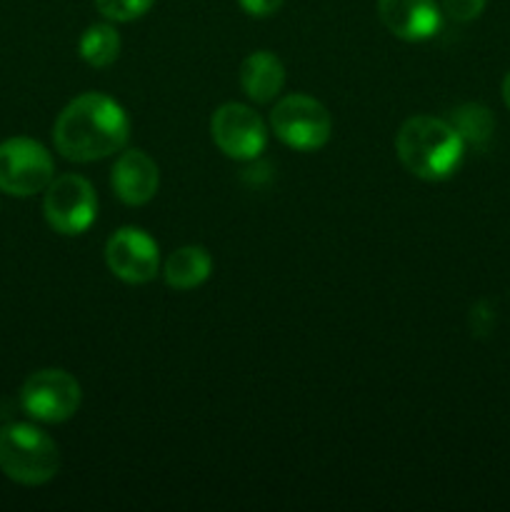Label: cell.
<instances>
[{"label": "cell", "instance_id": "cell-1", "mask_svg": "<svg viewBox=\"0 0 510 512\" xmlns=\"http://www.w3.org/2000/svg\"><path fill=\"white\" fill-rule=\"evenodd\" d=\"M130 138V120L123 105L110 95L85 93L70 100L58 115L53 143L65 160L93 163L125 148Z\"/></svg>", "mask_w": 510, "mask_h": 512}, {"label": "cell", "instance_id": "cell-2", "mask_svg": "<svg viewBox=\"0 0 510 512\" xmlns=\"http://www.w3.org/2000/svg\"><path fill=\"white\" fill-rule=\"evenodd\" d=\"M398 158L415 178L440 183L460 168L465 155V140L450 120L433 115H415L403 123L395 135Z\"/></svg>", "mask_w": 510, "mask_h": 512}, {"label": "cell", "instance_id": "cell-3", "mask_svg": "<svg viewBox=\"0 0 510 512\" xmlns=\"http://www.w3.org/2000/svg\"><path fill=\"white\" fill-rule=\"evenodd\" d=\"M0 470L20 485H45L58 475L60 453L45 430L10 423L0 430Z\"/></svg>", "mask_w": 510, "mask_h": 512}, {"label": "cell", "instance_id": "cell-4", "mask_svg": "<svg viewBox=\"0 0 510 512\" xmlns=\"http://www.w3.org/2000/svg\"><path fill=\"white\" fill-rule=\"evenodd\" d=\"M270 125L288 148L303 150V153L320 150L333 133V118L328 108L320 100L300 93L285 95L275 103Z\"/></svg>", "mask_w": 510, "mask_h": 512}, {"label": "cell", "instance_id": "cell-5", "mask_svg": "<svg viewBox=\"0 0 510 512\" xmlns=\"http://www.w3.org/2000/svg\"><path fill=\"white\" fill-rule=\"evenodd\" d=\"M43 213L60 235H83L98 218V198L83 175H60L45 188Z\"/></svg>", "mask_w": 510, "mask_h": 512}, {"label": "cell", "instance_id": "cell-6", "mask_svg": "<svg viewBox=\"0 0 510 512\" xmlns=\"http://www.w3.org/2000/svg\"><path fill=\"white\" fill-rule=\"evenodd\" d=\"M80 400V383L60 368L38 370L20 388V405L38 423H65L78 413Z\"/></svg>", "mask_w": 510, "mask_h": 512}, {"label": "cell", "instance_id": "cell-7", "mask_svg": "<svg viewBox=\"0 0 510 512\" xmlns=\"http://www.w3.org/2000/svg\"><path fill=\"white\" fill-rule=\"evenodd\" d=\"M53 158L33 138H10L0 143V190L13 198L43 193L53 180Z\"/></svg>", "mask_w": 510, "mask_h": 512}, {"label": "cell", "instance_id": "cell-8", "mask_svg": "<svg viewBox=\"0 0 510 512\" xmlns=\"http://www.w3.org/2000/svg\"><path fill=\"white\" fill-rule=\"evenodd\" d=\"M210 135L220 153L233 160H255L268 145V128L253 108L225 103L210 118Z\"/></svg>", "mask_w": 510, "mask_h": 512}, {"label": "cell", "instance_id": "cell-9", "mask_svg": "<svg viewBox=\"0 0 510 512\" xmlns=\"http://www.w3.org/2000/svg\"><path fill=\"white\" fill-rule=\"evenodd\" d=\"M105 263L110 273L130 285H145L155 280L160 270V248L143 228H120L105 245Z\"/></svg>", "mask_w": 510, "mask_h": 512}, {"label": "cell", "instance_id": "cell-10", "mask_svg": "<svg viewBox=\"0 0 510 512\" xmlns=\"http://www.w3.org/2000/svg\"><path fill=\"white\" fill-rule=\"evenodd\" d=\"M378 15L395 38L408 43L430 40L443 23L435 0H378Z\"/></svg>", "mask_w": 510, "mask_h": 512}, {"label": "cell", "instance_id": "cell-11", "mask_svg": "<svg viewBox=\"0 0 510 512\" xmlns=\"http://www.w3.org/2000/svg\"><path fill=\"white\" fill-rule=\"evenodd\" d=\"M110 183L125 205H145L155 198L160 188L158 165L143 150H125L115 160Z\"/></svg>", "mask_w": 510, "mask_h": 512}, {"label": "cell", "instance_id": "cell-12", "mask_svg": "<svg viewBox=\"0 0 510 512\" xmlns=\"http://www.w3.org/2000/svg\"><path fill=\"white\" fill-rule=\"evenodd\" d=\"M240 85L255 103L265 105L280 95L285 85V68L270 50H255L240 65Z\"/></svg>", "mask_w": 510, "mask_h": 512}, {"label": "cell", "instance_id": "cell-13", "mask_svg": "<svg viewBox=\"0 0 510 512\" xmlns=\"http://www.w3.org/2000/svg\"><path fill=\"white\" fill-rule=\"evenodd\" d=\"M213 258L203 245H185L165 260V283L175 290H193L210 278Z\"/></svg>", "mask_w": 510, "mask_h": 512}, {"label": "cell", "instance_id": "cell-14", "mask_svg": "<svg viewBox=\"0 0 510 512\" xmlns=\"http://www.w3.org/2000/svg\"><path fill=\"white\" fill-rule=\"evenodd\" d=\"M80 58L93 68H108L120 55V35L113 25L95 23L80 35Z\"/></svg>", "mask_w": 510, "mask_h": 512}, {"label": "cell", "instance_id": "cell-15", "mask_svg": "<svg viewBox=\"0 0 510 512\" xmlns=\"http://www.w3.org/2000/svg\"><path fill=\"white\" fill-rule=\"evenodd\" d=\"M450 125L458 130L460 138L465 143L475 145V148H483L488 145V140L495 133V118L485 105L480 103H465L460 108H455L450 113Z\"/></svg>", "mask_w": 510, "mask_h": 512}, {"label": "cell", "instance_id": "cell-16", "mask_svg": "<svg viewBox=\"0 0 510 512\" xmlns=\"http://www.w3.org/2000/svg\"><path fill=\"white\" fill-rule=\"evenodd\" d=\"M155 0H95V8L115 23H130L138 20L153 8Z\"/></svg>", "mask_w": 510, "mask_h": 512}, {"label": "cell", "instance_id": "cell-17", "mask_svg": "<svg viewBox=\"0 0 510 512\" xmlns=\"http://www.w3.org/2000/svg\"><path fill=\"white\" fill-rule=\"evenodd\" d=\"M485 3L488 0H440L445 13L453 20H458V23H470V20L478 18L483 13Z\"/></svg>", "mask_w": 510, "mask_h": 512}, {"label": "cell", "instance_id": "cell-18", "mask_svg": "<svg viewBox=\"0 0 510 512\" xmlns=\"http://www.w3.org/2000/svg\"><path fill=\"white\" fill-rule=\"evenodd\" d=\"M238 5L253 18H268V15L278 13L283 0H238Z\"/></svg>", "mask_w": 510, "mask_h": 512}, {"label": "cell", "instance_id": "cell-19", "mask_svg": "<svg viewBox=\"0 0 510 512\" xmlns=\"http://www.w3.org/2000/svg\"><path fill=\"white\" fill-rule=\"evenodd\" d=\"M503 100H505V105H508V110H510V73L505 75V80H503Z\"/></svg>", "mask_w": 510, "mask_h": 512}, {"label": "cell", "instance_id": "cell-20", "mask_svg": "<svg viewBox=\"0 0 510 512\" xmlns=\"http://www.w3.org/2000/svg\"><path fill=\"white\" fill-rule=\"evenodd\" d=\"M0 430H3V428H0Z\"/></svg>", "mask_w": 510, "mask_h": 512}]
</instances>
